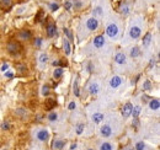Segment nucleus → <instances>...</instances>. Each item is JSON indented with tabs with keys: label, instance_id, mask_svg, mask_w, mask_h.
I'll return each instance as SVG.
<instances>
[{
	"label": "nucleus",
	"instance_id": "obj_1",
	"mask_svg": "<svg viewBox=\"0 0 160 150\" xmlns=\"http://www.w3.org/2000/svg\"><path fill=\"white\" fill-rule=\"evenodd\" d=\"M6 49H8V52L10 53V54L16 56V54H19V53H20L21 47H20L19 43H16V42H9Z\"/></svg>",
	"mask_w": 160,
	"mask_h": 150
},
{
	"label": "nucleus",
	"instance_id": "obj_2",
	"mask_svg": "<svg viewBox=\"0 0 160 150\" xmlns=\"http://www.w3.org/2000/svg\"><path fill=\"white\" fill-rule=\"evenodd\" d=\"M106 33H107L109 37L116 38L117 35H118V27H117V25H115V23H111V25H109L107 28H106Z\"/></svg>",
	"mask_w": 160,
	"mask_h": 150
},
{
	"label": "nucleus",
	"instance_id": "obj_3",
	"mask_svg": "<svg viewBox=\"0 0 160 150\" xmlns=\"http://www.w3.org/2000/svg\"><path fill=\"white\" fill-rule=\"evenodd\" d=\"M86 27H87V30H90V31H95V30L99 27V21L96 20V17H90V19L86 21Z\"/></svg>",
	"mask_w": 160,
	"mask_h": 150
},
{
	"label": "nucleus",
	"instance_id": "obj_4",
	"mask_svg": "<svg viewBox=\"0 0 160 150\" xmlns=\"http://www.w3.org/2000/svg\"><path fill=\"white\" fill-rule=\"evenodd\" d=\"M132 110H133L132 104L127 102L126 105H124V106L122 107V116H123V118H128L129 116H131V115H132Z\"/></svg>",
	"mask_w": 160,
	"mask_h": 150
},
{
	"label": "nucleus",
	"instance_id": "obj_5",
	"mask_svg": "<svg viewBox=\"0 0 160 150\" xmlns=\"http://www.w3.org/2000/svg\"><path fill=\"white\" fill-rule=\"evenodd\" d=\"M140 33H142V30L139 26H133L131 30H129V36H131V38H133V39L139 38Z\"/></svg>",
	"mask_w": 160,
	"mask_h": 150
},
{
	"label": "nucleus",
	"instance_id": "obj_6",
	"mask_svg": "<svg viewBox=\"0 0 160 150\" xmlns=\"http://www.w3.org/2000/svg\"><path fill=\"white\" fill-rule=\"evenodd\" d=\"M121 84H122V79H121V76H118V75H115V76L110 80V86H111L112 89L120 87Z\"/></svg>",
	"mask_w": 160,
	"mask_h": 150
},
{
	"label": "nucleus",
	"instance_id": "obj_7",
	"mask_svg": "<svg viewBox=\"0 0 160 150\" xmlns=\"http://www.w3.org/2000/svg\"><path fill=\"white\" fill-rule=\"evenodd\" d=\"M48 138H49V133H48V130L47 129H41L37 132V139L41 140V142H46V140H48Z\"/></svg>",
	"mask_w": 160,
	"mask_h": 150
},
{
	"label": "nucleus",
	"instance_id": "obj_8",
	"mask_svg": "<svg viewBox=\"0 0 160 150\" xmlns=\"http://www.w3.org/2000/svg\"><path fill=\"white\" fill-rule=\"evenodd\" d=\"M100 133H101L102 137L109 138V137H111V134H112V128L110 127L109 124H105V125H102V127L100 128Z\"/></svg>",
	"mask_w": 160,
	"mask_h": 150
},
{
	"label": "nucleus",
	"instance_id": "obj_9",
	"mask_svg": "<svg viewBox=\"0 0 160 150\" xmlns=\"http://www.w3.org/2000/svg\"><path fill=\"white\" fill-rule=\"evenodd\" d=\"M31 37H32V33L30 30H22L19 33V39L21 41H28V39H31Z\"/></svg>",
	"mask_w": 160,
	"mask_h": 150
},
{
	"label": "nucleus",
	"instance_id": "obj_10",
	"mask_svg": "<svg viewBox=\"0 0 160 150\" xmlns=\"http://www.w3.org/2000/svg\"><path fill=\"white\" fill-rule=\"evenodd\" d=\"M105 44V37L104 36H96V37L94 38V46L95 48H102Z\"/></svg>",
	"mask_w": 160,
	"mask_h": 150
},
{
	"label": "nucleus",
	"instance_id": "obj_11",
	"mask_svg": "<svg viewBox=\"0 0 160 150\" xmlns=\"http://www.w3.org/2000/svg\"><path fill=\"white\" fill-rule=\"evenodd\" d=\"M57 33V27L54 23H48V26H47V36L48 37H53V36H56Z\"/></svg>",
	"mask_w": 160,
	"mask_h": 150
},
{
	"label": "nucleus",
	"instance_id": "obj_12",
	"mask_svg": "<svg viewBox=\"0 0 160 150\" xmlns=\"http://www.w3.org/2000/svg\"><path fill=\"white\" fill-rule=\"evenodd\" d=\"M115 62L120 65L126 64V56H124L123 53H117L116 57H115Z\"/></svg>",
	"mask_w": 160,
	"mask_h": 150
},
{
	"label": "nucleus",
	"instance_id": "obj_13",
	"mask_svg": "<svg viewBox=\"0 0 160 150\" xmlns=\"http://www.w3.org/2000/svg\"><path fill=\"white\" fill-rule=\"evenodd\" d=\"M159 107H160V101L158 99H153L149 102V108L153 111H158Z\"/></svg>",
	"mask_w": 160,
	"mask_h": 150
},
{
	"label": "nucleus",
	"instance_id": "obj_14",
	"mask_svg": "<svg viewBox=\"0 0 160 150\" xmlns=\"http://www.w3.org/2000/svg\"><path fill=\"white\" fill-rule=\"evenodd\" d=\"M56 105H57V101H56L54 99L49 97V99L46 100V110H52V108H54Z\"/></svg>",
	"mask_w": 160,
	"mask_h": 150
},
{
	"label": "nucleus",
	"instance_id": "obj_15",
	"mask_svg": "<svg viewBox=\"0 0 160 150\" xmlns=\"http://www.w3.org/2000/svg\"><path fill=\"white\" fill-rule=\"evenodd\" d=\"M64 145H66V143H64L63 140H59V139L54 140V142H53V144H52V146H53V149H54V150H61V149L64 148Z\"/></svg>",
	"mask_w": 160,
	"mask_h": 150
},
{
	"label": "nucleus",
	"instance_id": "obj_16",
	"mask_svg": "<svg viewBox=\"0 0 160 150\" xmlns=\"http://www.w3.org/2000/svg\"><path fill=\"white\" fill-rule=\"evenodd\" d=\"M104 119H105V116L102 113H95V115H92V122L94 123H101Z\"/></svg>",
	"mask_w": 160,
	"mask_h": 150
},
{
	"label": "nucleus",
	"instance_id": "obj_17",
	"mask_svg": "<svg viewBox=\"0 0 160 150\" xmlns=\"http://www.w3.org/2000/svg\"><path fill=\"white\" fill-rule=\"evenodd\" d=\"M89 92H90L91 95H96L97 92H99V85L96 82H92V84H90V85H89Z\"/></svg>",
	"mask_w": 160,
	"mask_h": 150
},
{
	"label": "nucleus",
	"instance_id": "obj_18",
	"mask_svg": "<svg viewBox=\"0 0 160 150\" xmlns=\"http://www.w3.org/2000/svg\"><path fill=\"white\" fill-rule=\"evenodd\" d=\"M62 75H63V68L57 67L54 69V71H53V76H54V79H59Z\"/></svg>",
	"mask_w": 160,
	"mask_h": 150
},
{
	"label": "nucleus",
	"instance_id": "obj_19",
	"mask_svg": "<svg viewBox=\"0 0 160 150\" xmlns=\"http://www.w3.org/2000/svg\"><path fill=\"white\" fill-rule=\"evenodd\" d=\"M63 48H64V52H66V54L69 56V54H70V43H69V39H64V42H63Z\"/></svg>",
	"mask_w": 160,
	"mask_h": 150
},
{
	"label": "nucleus",
	"instance_id": "obj_20",
	"mask_svg": "<svg viewBox=\"0 0 160 150\" xmlns=\"http://www.w3.org/2000/svg\"><path fill=\"white\" fill-rule=\"evenodd\" d=\"M150 41H152V33H149V32H148V33H145L144 38H143V46H144V47L149 46Z\"/></svg>",
	"mask_w": 160,
	"mask_h": 150
},
{
	"label": "nucleus",
	"instance_id": "obj_21",
	"mask_svg": "<svg viewBox=\"0 0 160 150\" xmlns=\"http://www.w3.org/2000/svg\"><path fill=\"white\" fill-rule=\"evenodd\" d=\"M140 56V51H139V48L138 47H133L132 49H131V57L132 58H137Z\"/></svg>",
	"mask_w": 160,
	"mask_h": 150
},
{
	"label": "nucleus",
	"instance_id": "obj_22",
	"mask_svg": "<svg viewBox=\"0 0 160 150\" xmlns=\"http://www.w3.org/2000/svg\"><path fill=\"white\" fill-rule=\"evenodd\" d=\"M100 150H113L112 149V145L107 142H104L101 145H100Z\"/></svg>",
	"mask_w": 160,
	"mask_h": 150
},
{
	"label": "nucleus",
	"instance_id": "obj_23",
	"mask_svg": "<svg viewBox=\"0 0 160 150\" xmlns=\"http://www.w3.org/2000/svg\"><path fill=\"white\" fill-rule=\"evenodd\" d=\"M140 111H142V108H140V106H135L134 108L132 110V115H133V117L134 118H138V116H139V113H140Z\"/></svg>",
	"mask_w": 160,
	"mask_h": 150
},
{
	"label": "nucleus",
	"instance_id": "obj_24",
	"mask_svg": "<svg viewBox=\"0 0 160 150\" xmlns=\"http://www.w3.org/2000/svg\"><path fill=\"white\" fill-rule=\"evenodd\" d=\"M43 10H39L38 11V14L36 15V17H35V21H36V22H41V21H42V17H43Z\"/></svg>",
	"mask_w": 160,
	"mask_h": 150
},
{
	"label": "nucleus",
	"instance_id": "obj_25",
	"mask_svg": "<svg viewBox=\"0 0 160 150\" xmlns=\"http://www.w3.org/2000/svg\"><path fill=\"white\" fill-rule=\"evenodd\" d=\"M74 94H75V96H79L80 95V92H79V85H78V77H76L75 81H74Z\"/></svg>",
	"mask_w": 160,
	"mask_h": 150
},
{
	"label": "nucleus",
	"instance_id": "obj_26",
	"mask_svg": "<svg viewBox=\"0 0 160 150\" xmlns=\"http://www.w3.org/2000/svg\"><path fill=\"white\" fill-rule=\"evenodd\" d=\"M48 119L51 122H56L57 119H58V115L56 112H52V113H49V116H48Z\"/></svg>",
	"mask_w": 160,
	"mask_h": 150
},
{
	"label": "nucleus",
	"instance_id": "obj_27",
	"mask_svg": "<svg viewBox=\"0 0 160 150\" xmlns=\"http://www.w3.org/2000/svg\"><path fill=\"white\" fill-rule=\"evenodd\" d=\"M145 149V144L144 142H138L135 144V150H144Z\"/></svg>",
	"mask_w": 160,
	"mask_h": 150
},
{
	"label": "nucleus",
	"instance_id": "obj_28",
	"mask_svg": "<svg viewBox=\"0 0 160 150\" xmlns=\"http://www.w3.org/2000/svg\"><path fill=\"white\" fill-rule=\"evenodd\" d=\"M11 6V1L10 0H1V8L3 9H6Z\"/></svg>",
	"mask_w": 160,
	"mask_h": 150
},
{
	"label": "nucleus",
	"instance_id": "obj_29",
	"mask_svg": "<svg viewBox=\"0 0 160 150\" xmlns=\"http://www.w3.org/2000/svg\"><path fill=\"white\" fill-rule=\"evenodd\" d=\"M47 61H48V56H47L46 53H42V54L39 56V62L41 63H47Z\"/></svg>",
	"mask_w": 160,
	"mask_h": 150
},
{
	"label": "nucleus",
	"instance_id": "obj_30",
	"mask_svg": "<svg viewBox=\"0 0 160 150\" xmlns=\"http://www.w3.org/2000/svg\"><path fill=\"white\" fill-rule=\"evenodd\" d=\"M72 6H73V3H72V0H67V1H66V4H64V8H66V10L70 11V9H72Z\"/></svg>",
	"mask_w": 160,
	"mask_h": 150
},
{
	"label": "nucleus",
	"instance_id": "obj_31",
	"mask_svg": "<svg viewBox=\"0 0 160 150\" xmlns=\"http://www.w3.org/2000/svg\"><path fill=\"white\" fill-rule=\"evenodd\" d=\"M143 89H144V90H150V89H152V84H150L149 80H145V81H144V84H143Z\"/></svg>",
	"mask_w": 160,
	"mask_h": 150
},
{
	"label": "nucleus",
	"instance_id": "obj_32",
	"mask_svg": "<svg viewBox=\"0 0 160 150\" xmlns=\"http://www.w3.org/2000/svg\"><path fill=\"white\" fill-rule=\"evenodd\" d=\"M49 94V86L48 85H44L43 87H42V95L43 96H47Z\"/></svg>",
	"mask_w": 160,
	"mask_h": 150
},
{
	"label": "nucleus",
	"instance_id": "obj_33",
	"mask_svg": "<svg viewBox=\"0 0 160 150\" xmlns=\"http://www.w3.org/2000/svg\"><path fill=\"white\" fill-rule=\"evenodd\" d=\"M64 33L67 35L68 39H73V35H72V32H70V30H69V28H64Z\"/></svg>",
	"mask_w": 160,
	"mask_h": 150
},
{
	"label": "nucleus",
	"instance_id": "obj_34",
	"mask_svg": "<svg viewBox=\"0 0 160 150\" xmlns=\"http://www.w3.org/2000/svg\"><path fill=\"white\" fill-rule=\"evenodd\" d=\"M82 132H84V124H79L76 127V134H81Z\"/></svg>",
	"mask_w": 160,
	"mask_h": 150
},
{
	"label": "nucleus",
	"instance_id": "obj_35",
	"mask_svg": "<svg viewBox=\"0 0 160 150\" xmlns=\"http://www.w3.org/2000/svg\"><path fill=\"white\" fill-rule=\"evenodd\" d=\"M120 11H121V13H122V14H124V15H127V14L129 13V8L127 6V5H124V6H122V8H121V10H120Z\"/></svg>",
	"mask_w": 160,
	"mask_h": 150
},
{
	"label": "nucleus",
	"instance_id": "obj_36",
	"mask_svg": "<svg viewBox=\"0 0 160 150\" xmlns=\"http://www.w3.org/2000/svg\"><path fill=\"white\" fill-rule=\"evenodd\" d=\"M49 9H51L52 11H57V10L59 9V5H58L57 3H53V4L49 5Z\"/></svg>",
	"mask_w": 160,
	"mask_h": 150
},
{
	"label": "nucleus",
	"instance_id": "obj_37",
	"mask_svg": "<svg viewBox=\"0 0 160 150\" xmlns=\"http://www.w3.org/2000/svg\"><path fill=\"white\" fill-rule=\"evenodd\" d=\"M1 129H3V130H8V129H10V124H9L8 122H4V123L1 124Z\"/></svg>",
	"mask_w": 160,
	"mask_h": 150
},
{
	"label": "nucleus",
	"instance_id": "obj_38",
	"mask_svg": "<svg viewBox=\"0 0 160 150\" xmlns=\"http://www.w3.org/2000/svg\"><path fill=\"white\" fill-rule=\"evenodd\" d=\"M74 8H75V10L81 8V0H76V3H74Z\"/></svg>",
	"mask_w": 160,
	"mask_h": 150
},
{
	"label": "nucleus",
	"instance_id": "obj_39",
	"mask_svg": "<svg viewBox=\"0 0 160 150\" xmlns=\"http://www.w3.org/2000/svg\"><path fill=\"white\" fill-rule=\"evenodd\" d=\"M41 44H42V38H36V41H35V46L41 47Z\"/></svg>",
	"mask_w": 160,
	"mask_h": 150
},
{
	"label": "nucleus",
	"instance_id": "obj_40",
	"mask_svg": "<svg viewBox=\"0 0 160 150\" xmlns=\"http://www.w3.org/2000/svg\"><path fill=\"white\" fill-rule=\"evenodd\" d=\"M16 68L19 69V71H26V69H27L25 65H16Z\"/></svg>",
	"mask_w": 160,
	"mask_h": 150
},
{
	"label": "nucleus",
	"instance_id": "obj_41",
	"mask_svg": "<svg viewBox=\"0 0 160 150\" xmlns=\"http://www.w3.org/2000/svg\"><path fill=\"white\" fill-rule=\"evenodd\" d=\"M75 107H76L75 102H70V104H69V106H68V108H69L70 111H73V110H75Z\"/></svg>",
	"mask_w": 160,
	"mask_h": 150
},
{
	"label": "nucleus",
	"instance_id": "obj_42",
	"mask_svg": "<svg viewBox=\"0 0 160 150\" xmlns=\"http://www.w3.org/2000/svg\"><path fill=\"white\" fill-rule=\"evenodd\" d=\"M94 14L101 15V14H102V9H101V8H96V9H95V11H94Z\"/></svg>",
	"mask_w": 160,
	"mask_h": 150
},
{
	"label": "nucleus",
	"instance_id": "obj_43",
	"mask_svg": "<svg viewBox=\"0 0 160 150\" xmlns=\"http://www.w3.org/2000/svg\"><path fill=\"white\" fill-rule=\"evenodd\" d=\"M5 76H6V77H9V79H11V77L14 76V74L11 73V71H5Z\"/></svg>",
	"mask_w": 160,
	"mask_h": 150
},
{
	"label": "nucleus",
	"instance_id": "obj_44",
	"mask_svg": "<svg viewBox=\"0 0 160 150\" xmlns=\"http://www.w3.org/2000/svg\"><path fill=\"white\" fill-rule=\"evenodd\" d=\"M8 69H9V65H8L6 63H4V64H3V67H1V71H6Z\"/></svg>",
	"mask_w": 160,
	"mask_h": 150
},
{
	"label": "nucleus",
	"instance_id": "obj_45",
	"mask_svg": "<svg viewBox=\"0 0 160 150\" xmlns=\"http://www.w3.org/2000/svg\"><path fill=\"white\" fill-rule=\"evenodd\" d=\"M133 125L134 127H138L139 123H138V118H134V121H133Z\"/></svg>",
	"mask_w": 160,
	"mask_h": 150
},
{
	"label": "nucleus",
	"instance_id": "obj_46",
	"mask_svg": "<svg viewBox=\"0 0 160 150\" xmlns=\"http://www.w3.org/2000/svg\"><path fill=\"white\" fill-rule=\"evenodd\" d=\"M59 64H61V62H59V61H54V62H53V65H54V67H58Z\"/></svg>",
	"mask_w": 160,
	"mask_h": 150
},
{
	"label": "nucleus",
	"instance_id": "obj_47",
	"mask_svg": "<svg viewBox=\"0 0 160 150\" xmlns=\"http://www.w3.org/2000/svg\"><path fill=\"white\" fill-rule=\"evenodd\" d=\"M76 148V144H72V146H70V150H75Z\"/></svg>",
	"mask_w": 160,
	"mask_h": 150
},
{
	"label": "nucleus",
	"instance_id": "obj_48",
	"mask_svg": "<svg viewBox=\"0 0 160 150\" xmlns=\"http://www.w3.org/2000/svg\"><path fill=\"white\" fill-rule=\"evenodd\" d=\"M154 64H155V61H154V59H152V61H150V68L153 67V65H154Z\"/></svg>",
	"mask_w": 160,
	"mask_h": 150
},
{
	"label": "nucleus",
	"instance_id": "obj_49",
	"mask_svg": "<svg viewBox=\"0 0 160 150\" xmlns=\"http://www.w3.org/2000/svg\"><path fill=\"white\" fill-rule=\"evenodd\" d=\"M87 150H94V149H87Z\"/></svg>",
	"mask_w": 160,
	"mask_h": 150
},
{
	"label": "nucleus",
	"instance_id": "obj_50",
	"mask_svg": "<svg viewBox=\"0 0 160 150\" xmlns=\"http://www.w3.org/2000/svg\"><path fill=\"white\" fill-rule=\"evenodd\" d=\"M131 150H133V149H131Z\"/></svg>",
	"mask_w": 160,
	"mask_h": 150
}]
</instances>
